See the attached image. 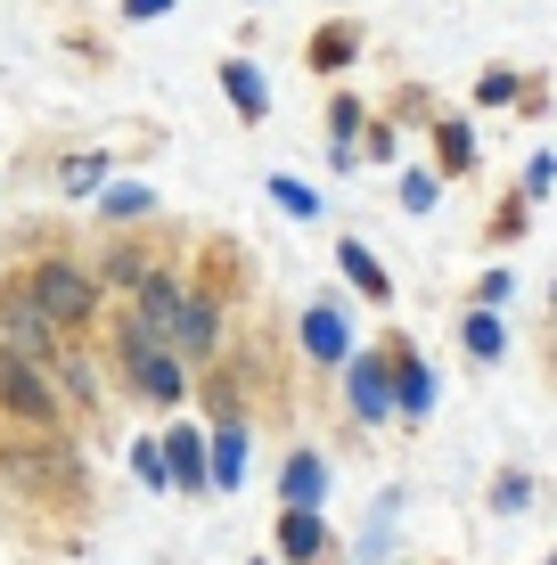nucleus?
Instances as JSON below:
<instances>
[{"label": "nucleus", "mask_w": 557, "mask_h": 565, "mask_svg": "<svg viewBox=\"0 0 557 565\" xmlns=\"http://www.w3.org/2000/svg\"><path fill=\"white\" fill-rule=\"evenodd\" d=\"M131 320H140L157 344H172L181 361H214L222 353V311L205 303V296H189L172 270H157V279L131 296Z\"/></svg>", "instance_id": "nucleus-1"}, {"label": "nucleus", "mask_w": 557, "mask_h": 565, "mask_svg": "<svg viewBox=\"0 0 557 565\" xmlns=\"http://www.w3.org/2000/svg\"><path fill=\"white\" fill-rule=\"evenodd\" d=\"M115 361H124L131 394H140V402H157V411H172V402L189 394V361L172 353V344H157L140 320H124V328H115Z\"/></svg>", "instance_id": "nucleus-2"}, {"label": "nucleus", "mask_w": 557, "mask_h": 565, "mask_svg": "<svg viewBox=\"0 0 557 565\" xmlns=\"http://www.w3.org/2000/svg\"><path fill=\"white\" fill-rule=\"evenodd\" d=\"M25 287H33V303H42L57 328H83V320H90V303H99V279H90L83 263H66V255L33 263V279H25Z\"/></svg>", "instance_id": "nucleus-3"}, {"label": "nucleus", "mask_w": 557, "mask_h": 565, "mask_svg": "<svg viewBox=\"0 0 557 565\" xmlns=\"http://www.w3.org/2000/svg\"><path fill=\"white\" fill-rule=\"evenodd\" d=\"M0 344L25 361H57V320L33 303V287H0Z\"/></svg>", "instance_id": "nucleus-4"}, {"label": "nucleus", "mask_w": 557, "mask_h": 565, "mask_svg": "<svg viewBox=\"0 0 557 565\" xmlns=\"http://www.w3.org/2000/svg\"><path fill=\"white\" fill-rule=\"evenodd\" d=\"M0 411H9V418H25V426H50V418H57V394H50L42 361L9 353V344H0Z\"/></svg>", "instance_id": "nucleus-5"}, {"label": "nucleus", "mask_w": 557, "mask_h": 565, "mask_svg": "<svg viewBox=\"0 0 557 565\" xmlns=\"http://www.w3.org/2000/svg\"><path fill=\"white\" fill-rule=\"evenodd\" d=\"M344 394H353V418L361 426H386V418H401V377L377 353H361L353 369H344Z\"/></svg>", "instance_id": "nucleus-6"}, {"label": "nucleus", "mask_w": 557, "mask_h": 565, "mask_svg": "<svg viewBox=\"0 0 557 565\" xmlns=\"http://www.w3.org/2000/svg\"><path fill=\"white\" fill-rule=\"evenodd\" d=\"M303 353H312V361H344V369H353L361 353H353V320H344V311L336 303H303Z\"/></svg>", "instance_id": "nucleus-7"}, {"label": "nucleus", "mask_w": 557, "mask_h": 565, "mask_svg": "<svg viewBox=\"0 0 557 565\" xmlns=\"http://www.w3.org/2000/svg\"><path fill=\"white\" fill-rule=\"evenodd\" d=\"M164 467H172L181 492H205V483H214V443H205L197 426H172L164 435Z\"/></svg>", "instance_id": "nucleus-8"}, {"label": "nucleus", "mask_w": 557, "mask_h": 565, "mask_svg": "<svg viewBox=\"0 0 557 565\" xmlns=\"http://www.w3.org/2000/svg\"><path fill=\"white\" fill-rule=\"evenodd\" d=\"M279 500L320 516V500H329V459H320V451H296V459L279 467Z\"/></svg>", "instance_id": "nucleus-9"}, {"label": "nucleus", "mask_w": 557, "mask_h": 565, "mask_svg": "<svg viewBox=\"0 0 557 565\" xmlns=\"http://www.w3.org/2000/svg\"><path fill=\"white\" fill-rule=\"evenodd\" d=\"M222 90H229V107H238L246 124H263V115H271V83H263L246 57H222Z\"/></svg>", "instance_id": "nucleus-10"}, {"label": "nucleus", "mask_w": 557, "mask_h": 565, "mask_svg": "<svg viewBox=\"0 0 557 565\" xmlns=\"http://www.w3.org/2000/svg\"><path fill=\"white\" fill-rule=\"evenodd\" d=\"M279 550L296 557V565H320V557H329V524H320L312 509H287L279 516Z\"/></svg>", "instance_id": "nucleus-11"}, {"label": "nucleus", "mask_w": 557, "mask_h": 565, "mask_svg": "<svg viewBox=\"0 0 557 565\" xmlns=\"http://www.w3.org/2000/svg\"><path fill=\"white\" fill-rule=\"evenodd\" d=\"M459 344H468L475 361H501V353H508V320H501V311H484V303H475L468 320H459Z\"/></svg>", "instance_id": "nucleus-12"}, {"label": "nucleus", "mask_w": 557, "mask_h": 565, "mask_svg": "<svg viewBox=\"0 0 557 565\" xmlns=\"http://www.w3.org/2000/svg\"><path fill=\"white\" fill-rule=\"evenodd\" d=\"M336 263H344V279H353V287H361V296H377V303H386V296H394V279H386V263H377V255H369V246H361V238H344V246H336Z\"/></svg>", "instance_id": "nucleus-13"}, {"label": "nucleus", "mask_w": 557, "mask_h": 565, "mask_svg": "<svg viewBox=\"0 0 557 565\" xmlns=\"http://www.w3.org/2000/svg\"><path fill=\"white\" fill-rule=\"evenodd\" d=\"M394 377H401V418H427L435 411V369L418 353H394Z\"/></svg>", "instance_id": "nucleus-14"}, {"label": "nucleus", "mask_w": 557, "mask_h": 565, "mask_svg": "<svg viewBox=\"0 0 557 565\" xmlns=\"http://www.w3.org/2000/svg\"><path fill=\"white\" fill-rule=\"evenodd\" d=\"M99 213H107V222H148V213H157V189H148V181H107Z\"/></svg>", "instance_id": "nucleus-15"}, {"label": "nucleus", "mask_w": 557, "mask_h": 565, "mask_svg": "<svg viewBox=\"0 0 557 565\" xmlns=\"http://www.w3.org/2000/svg\"><path fill=\"white\" fill-rule=\"evenodd\" d=\"M238 476H246V426H238V418H222V435H214V483L229 492Z\"/></svg>", "instance_id": "nucleus-16"}, {"label": "nucleus", "mask_w": 557, "mask_h": 565, "mask_svg": "<svg viewBox=\"0 0 557 565\" xmlns=\"http://www.w3.org/2000/svg\"><path fill=\"white\" fill-rule=\"evenodd\" d=\"M271 198H279V213H296V222H320V205H329V198H312L296 172H271Z\"/></svg>", "instance_id": "nucleus-17"}, {"label": "nucleus", "mask_w": 557, "mask_h": 565, "mask_svg": "<svg viewBox=\"0 0 557 565\" xmlns=\"http://www.w3.org/2000/svg\"><path fill=\"white\" fill-rule=\"evenodd\" d=\"M57 189H66V198H90V189H107V156H74V164H57Z\"/></svg>", "instance_id": "nucleus-18"}, {"label": "nucleus", "mask_w": 557, "mask_h": 565, "mask_svg": "<svg viewBox=\"0 0 557 565\" xmlns=\"http://www.w3.org/2000/svg\"><path fill=\"white\" fill-rule=\"evenodd\" d=\"M435 156H443V172H468L475 164V131L468 124H443V131H435Z\"/></svg>", "instance_id": "nucleus-19"}, {"label": "nucleus", "mask_w": 557, "mask_h": 565, "mask_svg": "<svg viewBox=\"0 0 557 565\" xmlns=\"http://www.w3.org/2000/svg\"><path fill=\"white\" fill-rule=\"evenodd\" d=\"M353 50H361V25H329V33L312 42V66H344Z\"/></svg>", "instance_id": "nucleus-20"}, {"label": "nucleus", "mask_w": 557, "mask_h": 565, "mask_svg": "<svg viewBox=\"0 0 557 565\" xmlns=\"http://www.w3.org/2000/svg\"><path fill=\"white\" fill-rule=\"evenodd\" d=\"M107 279H115V287H131V296H140V287L157 279V270H148V255H131V246H115V255H107Z\"/></svg>", "instance_id": "nucleus-21"}, {"label": "nucleus", "mask_w": 557, "mask_h": 565, "mask_svg": "<svg viewBox=\"0 0 557 565\" xmlns=\"http://www.w3.org/2000/svg\"><path fill=\"white\" fill-rule=\"evenodd\" d=\"M131 476H140V483H172V467H164V443H131Z\"/></svg>", "instance_id": "nucleus-22"}, {"label": "nucleus", "mask_w": 557, "mask_h": 565, "mask_svg": "<svg viewBox=\"0 0 557 565\" xmlns=\"http://www.w3.org/2000/svg\"><path fill=\"white\" fill-rule=\"evenodd\" d=\"M525 500H533V476H501L492 483V516H516Z\"/></svg>", "instance_id": "nucleus-23"}, {"label": "nucleus", "mask_w": 557, "mask_h": 565, "mask_svg": "<svg viewBox=\"0 0 557 565\" xmlns=\"http://www.w3.org/2000/svg\"><path fill=\"white\" fill-rule=\"evenodd\" d=\"M401 205H410V213H435V205H443V189H435V172H410V181H401Z\"/></svg>", "instance_id": "nucleus-24"}, {"label": "nucleus", "mask_w": 557, "mask_h": 565, "mask_svg": "<svg viewBox=\"0 0 557 565\" xmlns=\"http://www.w3.org/2000/svg\"><path fill=\"white\" fill-rule=\"evenodd\" d=\"M475 99H484V107H508V99H516V74H508V66H492L484 83H475Z\"/></svg>", "instance_id": "nucleus-25"}, {"label": "nucleus", "mask_w": 557, "mask_h": 565, "mask_svg": "<svg viewBox=\"0 0 557 565\" xmlns=\"http://www.w3.org/2000/svg\"><path fill=\"white\" fill-rule=\"evenodd\" d=\"M516 296V270H484V287H475V303H484V311H501Z\"/></svg>", "instance_id": "nucleus-26"}, {"label": "nucleus", "mask_w": 557, "mask_h": 565, "mask_svg": "<svg viewBox=\"0 0 557 565\" xmlns=\"http://www.w3.org/2000/svg\"><path fill=\"white\" fill-rule=\"evenodd\" d=\"M549 189H557V156L542 148V156L525 164V198H549Z\"/></svg>", "instance_id": "nucleus-27"}, {"label": "nucleus", "mask_w": 557, "mask_h": 565, "mask_svg": "<svg viewBox=\"0 0 557 565\" xmlns=\"http://www.w3.org/2000/svg\"><path fill=\"white\" fill-rule=\"evenodd\" d=\"M329 124H336V148H353L344 131H361V99H336V115H329Z\"/></svg>", "instance_id": "nucleus-28"}, {"label": "nucleus", "mask_w": 557, "mask_h": 565, "mask_svg": "<svg viewBox=\"0 0 557 565\" xmlns=\"http://www.w3.org/2000/svg\"><path fill=\"white\" fill-rule=\"evenodd\" d=\"M164 9H172V0H124V17H131V25H157Z\"/></svg>", "instance_id": "nucleus-29"}, {"label": "nucleus", "mask_w": 557, "mask_h": 565, "mask_svg": "<svg viewBox=\"0 0 557 565\" xmlns=\"http://www.w3.org/2000/svg\"><path fill=\"white\" fill-rule=\"evenodd\" d=\"M255 565H271V557H255Z\"/></svg>", "instance_id": "nucleus-30"}, {"label": "nucleus", "mask_w": 557, "mask_h": 565, "mask_svg": "<svg viewBox=\"0 0 557 565\" xmlns=\"http://www.w3.org/2000/svg\"><path fill=\"white\" fill-rule=\"evenodd\" d=\"M549 565H557V557H549Z\"/></svg>", "instance_id": "nucleus-31"}]
</instances>
